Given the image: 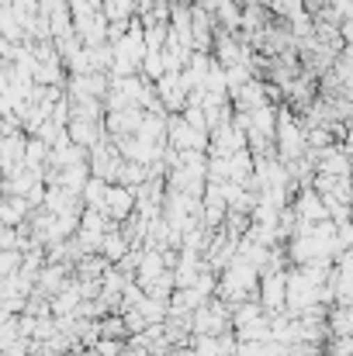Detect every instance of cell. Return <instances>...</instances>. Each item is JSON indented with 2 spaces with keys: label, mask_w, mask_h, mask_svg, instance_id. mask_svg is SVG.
Returning a JSON list of instances; mask_svg holds the SVG:
<instances>
[{
  "label": "cell",
  "mask_w": 353,
  "mask_h": 356,
  "mask_svg": "<svg viewBox=\"0 0 353 356\" xmlns=\"http://www.w3.org/2000/svg\"><path fill=\"white\" fill-rule=\"evenodd\" d=\"M191 325H194V336H226L233 332V312L226 301H205L194 315H191Z\"/></svg>",
  "instance_id": "6da1fadb"
},
{
  "label": "cell",
  "mask_w": 353,
  "mask_h": 356,
  "mask_svg": "<svg viewBox=\"0 0 353 356\" xmlns=\"http://www.w3.org/2000/svg\"><path fill=\"white\" fill-rule=\"evenodd\" d=\"M208 152H212V159H229V156L246 152V131H242V124L233 118V121H222L219 128H212Z\"/></svg>",
  "instance_id": "7a4b0ae2"
},
{
  "label": "cell",
  "mask_w": 353,
  "mask_h": 356,
  "mask_svg": "<svg viewBox=\"0 0 353 356\" xmlns=\"http://www.w3.org/2000/svg\"><path fill=\"white\" fill-rule=\"evenodd\" d=\"M156 101H159L163 115H180L187 108V101H191V90H187L184 76L180 73H163L156 80Z\"/></svg>",
  "instance_id": "3957f363"
},
{
  "label": "cell",
  "mask_w": 353,
  "mask_h": 356,
  "mask_svg": "<svg viewBox=\"0 0 353 356\" xmlns=\"http://www.w3.org/2000/svg\"><path fill=\"white\" fill-rule=\"evenodd\" d=\"M104 215L111 225H121L135 215V191L132 187H121V184H111L108 187V197H104Z\"/></svg>",
  "instance_id": "277c9868"
},
{
  "label": "cell",
  "mask_w": 353,
  "mask_h": 356,
  "mask_svg": "<svg viewBox=\"0 0 353 356\" xmlns=\"http://www.w3.org/2000/svg\"><path fill=\"white\" fill-rule=\"evenodd\" d=\"M128 252H132V242L121 236V229H115V225H111V232H108V236H104V242H101V256L115 266V263H121Z\"/></svg>",
  "instance_id": "5b68a950"
},
{
  "label": "cell",
  "mask_w": 353,
  "mask_h": 356,
  "mask_svg": "<svg viewBox=\"0 0 353 356\" xmlns=\"http://www.w3.org/2000/svg\"><path fill=\"white\" fill-rule=\"evenodd\" d=\"M108 187L111 184H104V180H97V177H91L87 180V187H84V208H91V211H104V197H108Z\"/></svg>",
  "instance_id": "8992f818"
},
{
  "label": "cell",
  "mask_w": 353,
  "mask_h": 356,
  "mask_svg": "<svg viewBox=\"0 0 353 356\" xmlns=\"http://www.w3.org/2000/svg\"><path fill=\"white\" fill-rule=\"evenodd\" d=\"M97 329H101V339H118V343H125V336H128L121 315H108L104 322H97Z\"/></svg>",
  "instance_id": "52a82bcc"
},
{
  "label": "cell",
  "mask_w": 353,
  "mask_h": 356,
  "mask_svg": "<svg viewBox=\"0 0 353 356\" xmlns=\"http://www.w3.org/2000/svg\"><path fill=\"white\" fill-rule=\"evenodd\" d=\"M333 329H336V332H343V339H350L353 336V308H340V312H333Z\"/></svg>",
  "instance_id": "ba28073f"
},
{
  "label": "cell",
  "mask_w": 353,
  "mask_h": 356,
  "mask_svg": "<svg viewBox=\"0 0 353 356\" xmlns=\"http://www.w3.org/2000/svg\"><path fill=\"white\" fill-rule=\"evenodd\" d=\"M121 356H152V353H149V350H142V346H135V343H125Z\"/></svg>",
  "instance_id": "9c48e42d"
}]
</instances>
